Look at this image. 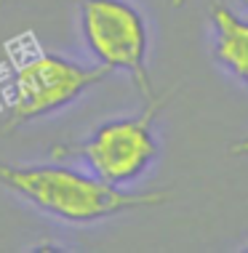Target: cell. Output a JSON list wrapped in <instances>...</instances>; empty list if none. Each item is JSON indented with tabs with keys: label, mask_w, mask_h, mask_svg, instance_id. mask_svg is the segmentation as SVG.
<instances>
[{
	"label": "cell",
	"mask_w": 248,
	"mask_h": 253,
	"mask_svg": "<svg viewBox=\"0 0 248 253\" xmlns=\"http://www.w3.org/2000/svg\"><path fill=\"white\" fill-rule=\"evenodd\" d=\"M0 184L38 211L72 224H91L171 200V192H126L99 176H86L64 166H8L0 160Z\"/></svg>",
	"instance_id": "obj_1"
},
{
	"label": "cell",
	"mask_w": 248,
	"mask_h": 253,
	"mask_svg": "<svg viewBox=\"0 0 248 253\" xmlns=\"http://www.w3.org/2000/svg\"><path fill=\"white\" fill-rule=\"evenodd\" d=\"M80 27L88 51L107 72H126L144 101L155 99L147 70V24L134 5L126 0H83Z\"/></svg>",
	"instance_id": "obj_2"
},
{
	"label": "cell",
	"mask_w": 248,
	"mask_h": 253,
	"mask_svg": "<svg viewBox=\"0 0 248 253\" xmlns=\"http://www.w3.org/2000/svg\"><path fill=\"white\" fill-rule=\"evenodd\" d=\"M163 107L165 96H155L147 101V107L136 118L107 120L83 144L56 147L53 155H80L94 170V176H99L107 184H115V187H126L139 179L157 157L152 126Z\"/></svg>",
	"instance_id": "obj_3"
},
{
	"label": "cell",
	"mask_w": 248,
	"mask_h": 253,
	"mask_svg": "<svg viewBox=\"0 0 248 253\" xmlns=\"http://www.w3.org/2000/svg\"><path fill=\"white\" fill-rule=\"evenodd\" d=\"M104 75L107 70L101 64L83 67L56 53H40L24 61L13 78V101L3 131L11 133L19 126L64 109L75 99H80L88 88L101 83Z\"/></svg>",
	"instance_id": "obj_4"
},
{
	"label": "cell",
	"mask_w": 248,
	"mask_h": 253,
	"mask_svg": "<svg viewBox=\"0 0 248 253\" xmlns=\"http://www.w3.org/2000/svg\"><path fill=\"white\" fill-rule=\"evenodd\" d=\"M211 27L219 64L248 88V19L216 0L211 5Z\"/></svg>",
	"instance_id": "obj_5"
},
{
	"label": "cell",
	"mask_w": 248,
	"mask_h": 253,
	"mask_svg": "<svg viewBox=\"0 0 248 253\" xmlns=\"http://www.w3.org/2000/svg\"><path fill=\"white\" fill-rule=\"evenodd\" d=\"M230 152L238 155V157H248V136H243L240 141H235V144L230 147Z\"/></svg>",
	"instance_id": "obj_6"
},
{
	"label": "cell",
	"mask_w": 248,
	"mask_h": 253,
	"mask_svg": "<svg viewBox=\"0 0 248 253\" xmlns=\"http://www.w3.org/2000/svg\"><path fill=\"white\" fill-rule=\"evenodd\" d=\"M240 3H243V5H246V8H248V0H240Z\"/></svg>",
	"instance_id": "obj_7"
},
{
	"label": "cell",
	"mask_w": 248,
	"mask_h": 253,
	"mask_svg": "<svg viewBox=\"0 0 248 253\" xmlns=\"http://www.w3.org/2000/svg\"><path fill=\"white\" fill-rule=\"evenodd\" d=\"M179 3H182V0H174V5H179Z\"/></svg>",
	"instance_id": "obj_8"
},
{
	"label": "cell",
	"mask_w": 248,
	"mask_h": 253,
	"mask_svg": "<svg viewBox=\"0 0 248 253\" xmlns=\"http://www.w3.org/2000/svg\"><path fill=\"white\" fill-rule=\"evenodd\" d=\"M0 3H3V0H0Z\"/></svg>",
	"instance_id": "obj_9"
}]
</instances>
